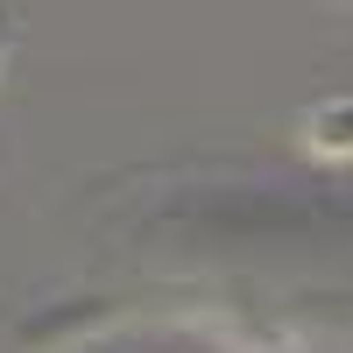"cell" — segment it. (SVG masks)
I'll return each instance as SVG.
<instances>
[{
	"label": "cell",
	"instance_id": "6da1fadb",
	"mask_svg": "<svg viewBox=\"0 0 353 353\" xmlns=\"http://www.w3.org/2000/svg\"><path fill=\"white\" fill-rule=\"evenodd\" d=\"M297 141L318 163H353V92H325L297 113Z\"/></svg>",
	"mask_w": 353,
	"mask_h": 353
},
{
	"label": "cell",
	"instance_id": "7a4b0ae2",
	"mask_svg": "<svg viewBox=\"0 0 353 353\" xmlns=\"http://www.w3.org/2000/svg\"><path fill=\"white\" fill-rule=\"evenodd\" d=\"M21 43V0H0V85H8V57Z\"/></svg>",
	"mask_w": 353,
	"mask_h": 353
}]
</instances>
